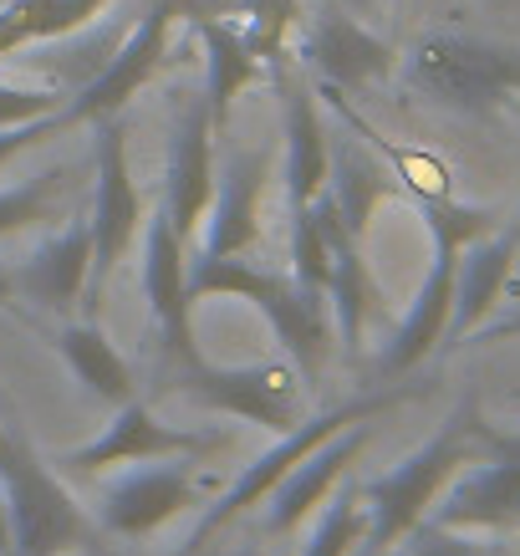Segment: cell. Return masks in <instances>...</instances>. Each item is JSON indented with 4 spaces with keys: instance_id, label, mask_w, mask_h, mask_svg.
I'll list each match as a JSON object with an SVG mask.
<instances>
[{
    "instance_id": "7bdbcfd3",
    "label": "cell",
    "mask_w": 520,
    "mask_h": 556,
    "mask_svg": "<svg viewBox=\"0 0 520 556\" xmlns=\"http://www.w3.org/2000/svg\"><path fill=\"white\" fill-rule=\"evenodd\" d=\"M490 556H495V552H490Z\"/></svg>"
},
{
    "instance_id": "ab89813d",
    "label": "cell",
    "mask_w": 520,
    "mask_h": 556,
    "mask_svg": "<svg viewBox=\"0 0 520 556\" xmlns=\"http://www.w3.org/2000/svg\"><path fill=\"white\" fill-rule=\"evenodd\" d=\"M372 556H403V546H393V552H372Z\"/></svg>"
},
{
    "instance_id": "7a4b0ae2",
    "label": "cell",
    "mask_w": 520,
    "mask_h": 556,
    "mask_svg": "<svg viewBox=\"0 0 520 556\" xmlns=\"http://www.w3.org/2000/svg\"><path fill=\"white\" fill-rule=\"evenodd\" d=\"M419 215H423V225H429V236H434V261L423 270V281H419V291H414L408 312H403V321L393 327V338H388L383 353H378V372H383V378H403V372L419 368L434 348H444L459 251L500 225L495 210L449 200V194H419Z\"/></svg>"
},
{
    "instance_id": "f546056e",
    "label": "cell",
    "mask_w": 520,
    "mask_h": 556,
    "mask_svg": "<svg viewBox=\"0 0 520 556\" xmlns=\"http://www.w3.org/2000/svg\"><path fill=\"white\" fill-rule=\"evenodd\" d=\"M403 556H490L474 531H449V526L419 521L408 536H403Z\"/></svg>"
},
{
    "instance_id": "ac0fdd59",
    "label": "cell",
    "mask_w": 520,
    "mask_h": 556,
    "mask_svg": "<svg viewBox=\"0 0 520 556\" xmlns=\"http://www.w3.org/2000/svg\"><path fill=\"white\" fill-rule=\"evenodd\" d=\"M11 276H16V296H26L51 317H72L77 302H87V287H92V230H87V215L67 219L56 236H47Z\"/></svg>"
},
{
    "instance_id": "8d00e7d4",
    "label": "cell",
    "mask_w": 520,
    "mask_h": 556,
    "mask_svg": "<svg viewBox=\"0 0 520 556\" xmlns=\"http://www.w3.org/2000/svg\"><path fill=\"white\" fill-rule=\"evenodd\" d=\"M219 556H270V552H261V546H251V541H236L230 552H219Z\"/></svg>"
},
{
    "instance_id": "e0dca14e",
    "label": "cell",
    "mask_w": 520,
    "mask_h": 556,
    "mask_svg": "<svg viewBox=\"0 0 520 556\" xmlns=\"http://www.w3.org/2000/svg\"><path fill=\"white\" fill-rule=\"evenodd\" d=\"M423 521L449 531H520V459L480 455L474 470H459L439 490Z\"/></svg>"
},
{
    "instance_id": "6da1fadb",
    "label": "cell",
    "mask_w": 520,
    "mask_h": 556,
    "mask_svg": "<svg viewBox=\"0 0 520 556\" xmlns=\"http://www.w3.org/2000/svg\"><path fill=\"white\" fill-rule=\"evenodd\" d=\"M200 296H240V302H251L276 332V342L286 348L302 388H312L321 378L327 357H332V312H327L321 291H306L302 281L255 266L245 255L200 251L189 261V302H200Z\"/></svg>"
},
{
    "instance_id": "7402d4cb",
    "label": "cell",
    "mask_w": 520,
    "mask_h": 556,
    "mask_svg": "<svg viewBox=\"0 0 520 556\" xmlns=\"http://www.w3.org/2000/svg\"><path fill=\"white\" fill-rule=\"evenodd\" d=\"M194 36L204 47V102H210V118L215 128L230 118V108L245 87L261 77V56L245 41L240 26H230L225 16H194Z\"/></svg>"
},
{
    "instance_id": "4fadbf2b",
    "label": "cell",
    "mask_w": 520,
    "mask_h": 556,
    "mask_svg": "<svg viewBox=\"0 0 520 556\" xmlns=\"http://www.w3.org/2000/svg\"><path fill=\"white\" fill-rule=\"evenodd\" d=\"M189 506H204V480L194 475V459H143L138 470L118 475V485H107L98 516L113 536H153Z\"/></svg>"
},
{
    "instance_id": "e575fe53",
    "label": "cell",
    "mask_w": 520,
    "mask_h": 556,
    "mask_svg": "<svg viewBox=\"0 0 520 556\" xmlns=\"http://www.w3.org/2000/svg\"><path fill=\"white\" fill-rule=\"evenodd\" d=\"M5 552H16V546H11V516H5V495H0V556Z\"/></svg>"
},
{
    "instance_id": "f1b7e54d",
    "label": "cell",
    "mask_w": 520,
    "mask_h": 556,
    "mask_svg": "<svg viewBox=\"0 0 520 556\" xmlns=\"http://www.w3.org/2000/svg\"><path fill=\"white\" fill-rule=\"evenodd\" d=\"M67 92L56 87H16V83H0V128H16V123H36L62 113Z\"/></svg>"
},
{
    "instance_id": "60d3db41",
    "label": "cell",
    "mask_w": 520,
    "mask_h": 556,
    "mask_svg": "<svg viewBox=\"0 0 520 556\" xmlns=\"http://www.w3.org/2000/svg\"><path fill=\"white\" fill-rule=\"evenodd\" d=\"M5 556H16V552H5Z\"/></svg>"
},
{
    "instance_id": "d6a6232c",
    "label": "cell",
    "mask_w": 520,
    "mask_h": 556,
    "mask_svg": "<svg viewBox=\"0 0 520 556\" xmlns=\"http://www.w3.org/2000/svg\"><path fill=\"white\" fill-rule=\"evenodd\" d=\"M474 342H520V312L490 321V327H474Z\"/></svg>"
},
{
    "instance_id": "277c9868",
    "label": "cell",
    "mask_w": 520,
    "mask_h": 556,
    "mask_svg": "<svg viewBox=\"0 0 520 556\" xmlns=\"http://www.w3.org/2000/svg\"><path fill=\"white\" fill-rule=\"evenodd\" d=\"M403 83L449 113L495 118L500 108L520 98V47L485 41V36L434 31L408 51Z\"/></svg>"
},
{
    "instance_id": "9a60e30c",
    "label": "cell",
    "mask_w": 520,
    "mask_h": 556,
    "mask_svg": "<svg viewBox=\"0 0 520 556\" xmlns=\"http://www.w3.org/2000/svg\"><path fill=\"white\" fill-rule=\"evenodd\" d=\"M210 194H215V118H210L204 92H189L179 102V123H174V143H168L164 164V204H158L185 245L200 240Z\"/></svg>"
},
{
    "instance_id": "5b68a950",
    "label": "cell",
    "mask_w": 520,
    "mask_h": 556,
    "mask_svg": "<svg viewBox=\"0 0 520 556\" xmlns=\"http://www.w3.org/2000/svg\"><path fill=\"white\" fill-rule=\"evenodd\" d=\"M5 459H0V495L11 516V546L16 556H67L98 552V531L77 506L67 480L36 455V444L5 419Z\"/></svg>"
},
{
    "instance_id": "d4e9b609",
    "label": "cell",
    "mask_w": 520,
    "mask_h": 556,
    "mask_svg": "<svg viewBox=\"0 0 520 556\" xmlns=\"http://www.w3.org/2000/svg\"><path fill=\"white\" fill-rule=\"evenodd\" d=\"M67 189H72V169H47V174L21 179V185H11V189H0V240L51 219L67 204Z\"/></svg>"
},
{
    "instance_id": "4dcf8cb0",
    "label": "cell",
    "mask_w": 520,
    "mask_h": 556,
    "mask_svg": "<svg viewBox=\"0 0 520 556\" xmlns=\"http://www.w3.org/2000/svg\"><path fill=\"white\" fill-rule=\"evenodd\" d=\"M62 128V113H51V118H36V123H16V128H0V169L16 159L21 149H31L41 138H51Z\"/></svg>"
},
{
    "instance_id": "2e32d148",
    "label": "cell",
    "mask_w": 520,
    "mask_h": 556,
    "mask_svg": "<svg viewBox=\"0 0 520 556\" xmlns=\"http://www.w3.org/2000/svg\"><path fill=\"white\" fill-rule=\"evenodd\" d=\"M368 444H372V419H363V424H347L342 434H332L327 444H317L312 455L296 459L291 475L266 495V536H286V531H296L312 510H321V501L347 480L353 459L363 455Z\"/></svg>"
},
{
    "instance_id": "cb8c5ba5",
    "label": "cell",
    "mask_w": 520,
    "mask_h": 556,
    "mask_svg": "<svg viewBox=\"0 0 520 556\" xmlns=\"http://www.w3.org/2000/svg\"><path fill=\"white\" fill-rule=\"evenodd\" d=\"M98 11H107V0H5L0 5V56L26 51L36 41H56V36L87 26Z\"/></svg>"
},
{
    "instance_id": "603a6c76",
    "label": "cell",
    "mask_w": 520,
    "mask_h": 556,
    "mask_svg": "<svg viewBox=\"0 0 520 556\" xmlns=\"http://www.w3.org/2000/svg\"><path fill=\"white\" fill-rule=\"evenodd\" d=\"M56 353H62L72 378H77L92 399H102V404H113V408L138 399V378H134V368H128V357L107 342V332H102L92 317L67 321L62 338H56Z\"/></svg>"
},
{
    "instance_id": "484cf974",
    "label": "cell",
    "mask_w": 520,
    "mask_h": 556,
    "mask_svg": "<svg viewBox=\"0 0 520 556\" xmlns=\"http://www.w3.org/2000/svg\"><path fill=\"white\" fill-rule=\"evenodd\" d=\"M363 531H368L363 495H357V485H342L321 501V521L302 546V556H353L363 546Z\"/></svg>"
},
{
    "instance_id": "3957f363",
    "label": "cell",
    "mask_w": 520,
    "mask_h": 556,
    "mask_svg": "<svg viewBox=\"0 0 520 556\" xmlns=\"http://www.w3.org/2000/svg\"><path fill=\"white\" fill-rule=\"evenodd\" d=\"M480 414L474 404H465L434 439H423L408 459H398L393 470L372 475L357 485L363 510H368V531H363V556L393 552L403 546V536L434 510L439 490L449 485L454 475L465 470L470 459H480Z\"/></svg>"
},
{
    "instance_id": "4316f807",
    "label": "cell",
    "mask_w": 520,
    "mask_h": 556,
    "mask_svg": "<svg viewBox=\"0 0 520 556\" xmlns=\"http://www.w3.org/2000/svg\"><path fill=\"white\" fill-rule=\"evenodd\" d=\"M327 276H332V240L317 225V210L302 204L291 210V281L327 296Z\"/></svg>"
},
{
    "instance_id": "83f0119b",
    "label": "cell",
    "mask_w": 520,
    "mask_h": 556,
    "mask_svg": "<svg viewBox=\"0 0 520 556\" xmlns=\"http://www.w3.org/2000/svg\"><path fill=\"white\" fill-rule=\"evenodd\" d=\"M236 11L245 16L240 31H245V41L255 47V56L270 62V56H281L291 26L302 21V0H236Z\"/></svg>"
},
{
    "instance_id": "5bb4252c",
    "label": "cell",
    "mask_w": 520,
    "mask_h": 556,
    "mask_svg": "<svg viewBox=\"0 0 520 556\" xmlns=\"http://www.w3.org/2000/svg\"><path fill=\"white\" fill-rule=\"evenodd\" d=\"M270 77H276V98H281V138H286V204L302 210L327 189V153L332 134L321 123L317 83L296 67V56H270Z\"/></svg>"
},
{
    "instance_id": "30bf717a",
    "label": "cell",
    "mask_w": 520,
    "mask_h": 556,
    "mask_svg": "<svg viewBox=\"0 0 520 556\" xmlns=\"http://www.w3.org/2000/svg\"><path fill=\"white\" fill-rule=\"evenodd\" d=\"M189 245L168 225L164 210L143 219V296H149V327H153V383H164L174 372L194 363V302H189Z\"/></svg>"
},
{
    "instance_id": "ba28073f",
    "label": "cell",
    "mask_w": 520,
    "mask_h": 556,
    "mask_svg": "<svg viewBox=\"0 0 520 556\" xmlns=\"http://www.w3.org/2000/svg\"><path fill=\"white\" fill-rule=\"evenodd\" d=\"M179 16H204V5L200 0H153L149 11L138 16V26L128 31V41L102 62V72H92L77 92H67V102H62V128L118 118L123 108L158 77L164 51H168V31H174Z\"/></svg>"
},
{
    "instance_id": "836d02e7",
    "label": "cell",
    "mask_w": 520,
    "mask_h": 556,
    "mask_svg": "<svg viewBox=\"0 0 520 556\" xmlns=\"http://www.w3.org/2000/svg\"><path fill=\"white\" fill-rule=\"evenodd\" d=\"M16 302V276H11V266H0V306Z\"/></svg>"
},
{
    "instance_id": "8992f818",
    "label": "cell",
    "mask_w": 520,
    "mask_h": 556,
    "mask_svg": "<svg viewBox=\"0 0 520 556\" xmlns=\"http://www.w3.org/2000/svg\"><path fill=\"white\" fill-rule=\"evenodd\" d=\"M408 399V388L403 383H388L378 388V393H363V399H353V404H337V408H321V414H312V419H302L296 429H286V434H276V444H270L266 455H255L245 470H240V480L225 495H219L215 506L200 516V526H194V536L185 541V556H200L210 541L225 531V526H236L240 516L251 506H261L270 490L281 485L286 475H291V465L302 455H312L317 444H327L332 434H342L347 424H363V419H378V414H388L393 404H403Z\"/></svg>"
},
{
    "instance_id": "1f68e13d",
    "label": "cell",
    "mask_w": 520,
    "mask_h": 556,
    "mask_svg": "<svg viewBox=\"0 0 520 556\" xmlns=\"http://www.w3.org/2000/svg\"><path fill=\"white\" fill-rule=\"evenodd\" d=\"M480 455L520 459V429H490V424H480Z\"/></svg>"
},
{
    "instance_id": "ffe728a7",
    "label": "cell",
    "mask_w": 520,
    "mask_h": 556,
    "mask_svg": "<svg viewBox=\"0 0 520 556\" xmlns=\"http://www.w3.org/2000/svg\"><path fill=\"white\" fill-rule=\"evenodd\" d=\"M510 281H516V230H500V225H495L490 236L470 240V245L459 251L444 348H459L474 327H485V317L500 306V296H505Z\"/></svg>"
},
{
    "instance_id": "9c48e42d",
    "label": "cell",
    "mask_w": 520,
    "mask_h": 556,
    "mask_svg": "<svg viewBox=\"0 0 520 556\" xmlns=\"http://www.w3.org/2000/svg\"><path fill=\"white\" fill-rule=\"evenodd\" d=\"M92 210H87V230H92V287H87V306L102 302L107 276L123 255L134 251L138 230H143V194L128 169V138H123L118 118L92 123Z\"/></svg>"
},
{
    "instance_id": "7c38bea8",
    "label": "cell",
    "mask_w": 520,
    "mask_h": 556,
    "mask_svg": "<svg viewBox=\"0 0 520 556\" xmlns=\"http://www.w3.org/2000/svg\"><path fill=\"white\" fill-rule=\"evenodd\" d=\"M296 67L317 87H332V92H368V87L393 77L398 51L388 47L383 36H372L353 11L327 0L317 16L306 21V36L296 47Z\"/></svg>"
},
{
    "instance_id": "d6986e66",
    "label": "cell",
    "mask_w": 520,
    "mask_h": 556,
    "mask_svg": "<svg viewBox=\"0 0 520 556\" xmlns=\"http://www.w3.org/2000/svg\"><path fill=\"white\" fill-rule=\"evenodd\" d=\"M270 179V149H245L215 169L204 210V255H245L261 236V194Z\"/></svg>"
},
{
    "instance_id": "8fae6325",
    "label": "cell",
    "mask_w": 520,
    "mask_h": 556,
    "mask_svg": "<svg viewBox=\"0 0 520 556\" xmlns=\"http://www.w3.org/2000/svg\"><path fill=\"white\" fill-rule=\"evenodd\" d=\"M230 434H215V429H179V424H164L143 399H128V404L113 408V424H102V434L83 450L62 455L56 465H67L72 475H102L118 470V465H143V459H204L225 450Z\"/></svg>"
},
{
    "instance_id": "b9f144b4",
    "label": "cell",
    "mask_w": 520,
    "mask_h": 556,
    "mask_svg": "<svg viewBox=\"0 0 520 556\" xmlns=\"http://www.w3.org/2000/svg\"><path fill=\"white\" fill-rule=\"evenodd\" d=\"M92 556H102V552H92Z\"/></svg>"
},
{
    "instance_id": "52a82bcc",
    "label": "cell",
    "mask_w": 520,
    "mask_h": 556,
    "mask_svg": "<svg viewBox=\"0 0 520 556\" xmlns=\"http://www.w3.org/2000/svg\"><path fill=\"white\" fill-rule=\"evenodd\" d=\"M164 393H179L185 404L225 414V419L261 424L266 434H286L302 424V378L296 368L281 363H255V368H219V363H185V368L164 378Z\"/></svg>"
},
{
    "instance_id": "44dd1931",
    "label": "cell",
    "mask_w": 520,
    "mask_h": 556,
    "mask_svg": "<svg viewBox=\"0 0 520 556\" xmlns=\"http://www.w3.org/2000/svg\"><path fill=\"white\" fill-rule=\"evenodd\" d=\"M393 194V174L372 159L363 143L353 138H332V153H327V200H332L337 219L353 230L357 240L368 236L378 204Z\"/></svg>"
},
{
    "instance_id": "f35d334b",
    "label": "cell",
    "mask_w": 520,
    "mask_h": 556,
    "mask_svg": "<svg viewBox=\"0 0 520 556\" xmlns=\"http://www.w3.org/2000/svg\"><path fill=\"white\" fill-rule=\"evenodd\" d=\"M516 276H520V225H516Z\"/></svg>"
},
{
    "instance_id": "d590c367",
    "label": "cell",
    "mask_w": 520,
    "mask_h": 556,
    "mask_svg": "<svg viewBox=\"0 0 520 556\" xmlns=\"http://www.w3.org/2000/svg\"><path fill=\"white\" fill-rule=\"evenodd\" d=\"M337 5H342V11H353V16H372L383 0H337Z\"/></svg>"
},
{
    "instance_id": "74e56055",
    "label": "cell",
    "mask_w": 520,
    "mask_h": 556,
    "mask_svg": "<svg viewBox=\"0 0 520 556\" xmlns=\"http://www.w3.org/2000/svg\"><path fill=\"white\" fill-rule=\"evenodd\" d=\"M5 439L11 434H5V419H0V459H5Z\"/></svg>"
}]
</instances>
